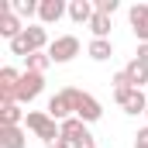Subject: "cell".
<instances>
[{
	"label": "cell",
	"instance_id": "1",
	"mask_svg": "<svg viewBox=\"0 0 148 148\" xmlns=\"http://www.w3.org/2000/svg\"><path fill=\"white\" fill-rule=\"evenodd\" d=\"M45 41H48L45 28H38V24H28V28H24L21 35L10 41V52H14V55H24V59H28V55H35V52H41V48H45Z\"/></svg>",
	"mask_w": 148,
	"mask_h": 148
},
{
	"label": "cell",
	"instance_id": "2",
	"mask_svg": "<svg viewBox=\"0 0 148 148\" xmlns=\"http://www.w3.org/2000/svg\"><path fill=\"white\" fill-rule=\"evenodd\" d=\"M59 131H62V138H66L73 148H97L93 134H90V127H86V121H79V117L62 121V124H59Z\"/></svg>",
	"mask_w": 148,
	"mask_h": 148
},
{
	"label": "cell",
	"instance_id": "3",
	"mask_svg": "<svg viewBox=\"0 0 148 148\" xmlns=\"http://www.w3.org/2000/svg\"><path fill=\"white\" fill-rule=\"evenodd\" d=\"M28 131H35L45 145L55 141V138H62V131L55 127V117H52L48 110H31V114H28Z\"/></svg>",
	"mask_w": 148,
	"mask_h": 148
},
{
	"label": "cell",
	"instance_id": "4",
	"mask_svg": "<svg viewBox=\"0 0 148 148\" xmlns=\"http://www.w3.org/2000/svg\"><path fill=\"white\" fill-rule=\"evenodd\" d=\"M69 93H73V110L79 121H100L103 117V107L97 103V97H90V93H83V90H76V86H69Z\"/></svg>",
	"mask_w": 148,
	"mask_h": 148
},
{
	"label": "cell",
	"instance_id": "5",
	"mask_svg": "<svg viewBox=\"0 0 148 148\" xmlns=\"http://www.w3.org/2000/svg\"><path fill=\"white\" fill-rule=\"evenodd\" d=\"M48 55H52V62H69V59H76V55H79V38L76 35L55 38V41L48 45Z\"/></svg>",
	"mask_w": 148,
	"mask_h": 148
},
{
	"label": "cell",
	"instance_id": "6",
	"mask_svg": "<svg viewBox=\"0 0 148 148\" xmlns=\"http://www.w3.org/2000/svg\"><path fill=\"white\" fill-rule=\"evenodd\" d=\"M41 90H45V76H41V73H21V83H17V103H31Z\"/></svg>",
	"mask_w": 148,
	"mask_h": 148
},
{
	"label": "cell",
	"instance_id": "7",
	"mask_svg": "<svg viewBox=\"0 0 148 148\" xmlns=\"http://www.w3.org/2000/svg\"><path fill=\"white\" fill-rule=\"evenodd\" d=\"M17 83H21V73L3 66L0 69V103H17Z\"/></svg>",
	"mask_w": 148,
	"mask_h": 148
},
{
	"label": "cell",
	"instance_id": "8",
	"mask_svg": "<svg viewBox=\"0 0 148 148\" xmlns=\"http://www.w3.org/2000/svg\"><path fill=\"white\" fill-rule=\"evenodd\" d=\"M48 114L55 117V121H69V117H76L73 110V93H69V86L66 90H59L52 100H48Z\"/></svg>",
	"mask_w": 148,
	"mask_h": 148
},
{
	"label": "cell",
	"instance_id": "9",
	"mask_svg": "<svg viewBox=\"0 0 148 148\" xmlns=\"http://www.w3.org/2000/svg\"><path fill=\"white\" fill-rule=\"evenodd\" d=\"M117 103L124 107V114H145L148 110V97L141 90H124V93H114Z\"/></svg>",
	"mask_w": 148,
	"mask_h": 148
},
{
	"label": "cell",
	"instance_id": "10",
	"mask_svg": "<svg viewBox=\"0 0 148 148\" xmlns=\"http://www.w3.org/2000/svg\"><path fill=\"white\" fill-rule=\"evenodd\" d=\"M127 17H131V31H134V38H138L141 45H148V3H134Z\"/></svg>",
	"mask_w": 148,
	"mask_h": 148
},
{
	"label": "cell",
	"instance_id": "11",
	"mask_svg": "<svg viewBox=\"0 0 148 148\" xmlns=\"http://www.w3.org/2000/svg\"><path fill=\"white\" fill-rule=\"evenodd\" d=\"M21 31H24V28H21V21L14 17V10H10V3H7V0H0V35L14 41V38L21 35Z\"/></svg>",
	"mask_w": 148,
	"mask_h": 148
},
{
	"label": "cell",
	"instance_id": "12",
	"mask_svg": "<svg viewBox=\"0 0 148 148\" xmlns=\"http://www.w3.org/2000/svg\"><path fill=\"white\" fill-rule=\"evenodd\" d=\"M28 138L21 131V124H0V148H24Z\"/></svg>",
	"mask_w": 148,
	"mask_h": 148
},
{
	"label": "cell",
	"instance_id": "13",
	"mask_svg": "<svg viewBox=\"0 0 148 148\" xmlns=\"http://www.w3.org/2000/svg\"><path fill=\"white\" fill-rule=\"evenodd\" d=\"M62 14H66V3H62V0H41V10H38V17H41L45 24H55Z\"/></svg>",
	"mask_w": 148,
	"mask_h": 148
},
{
	"label": "cell",
	"instance_id": "14",
	"mask_svg": "<svg viewBox=\"0 0 148 148\" xmlns=\"http://www.w3.org/2000/svg\"><path fill=\"white\" fill-rule=\"evenodd\" d=\"M93 14H97V10L90 7V0H73V3H69V17H73L76 24H90Z\"/></svg>",
	"mask_w": 148,
	"mask_h": 148
},
{
	"label": "cell",
	"instance_id": "15",
	"mask_svg": "<svg viewBox=\"0 0 148 148\" xmlns=\"http://www.w3.org/2000/svg\"><path fill=\"white\" fill-rule=\"evenodd\" d=\"M86 52H90V59H97V62H107V59L114 55V45L107 41V38H93Z\"/></svg>",
	"mask_w": 148,
	"mask_h": 148
},
{
	"label": "cell",
	"instance_id": "16",
	"mask_svg": "<svg viewBox=\"0 0 148 148\" xmlns=\"http://www.w3.org/2000/svg\"><path fill=\"white\" fill-rule=\"evenodd\" d=\"M124 73L131 76V83H134V90H141V86L148 83V66H141L138 59H131V62L124 66Z\"/></svg>",
	"mask_w": 148,
	"mask_h": 148
},
{
	"label": "cell",
	"instance_id": "17",
	"mask_svg": "<svg viewBox=\"0 0 148 148\" xmlns=\"http://www.w3.org/2000/svg\"><path fill=\"white\" fill-rule=\"evenodd\" d=\"M21 121H28L21 103H0V124H21Z\"/></svg>",
	"mask_w": 148,
	"mask_h": 148
},
{
	"label": "cell",
	"instance_id": "18",
	"mask_svg": "<svg viewBox=\"0 0 148 148\" xmlns=\"http://www.w3.org/2000/svg\"><path fill=\"white\" fill-rule=\"evenodd\" d=\"M48 66H55L48 52H35V55H28V73H41V76H45Z\"/></svg>",
	"mask_w": 148,
	"mask_h": 148
},
{
	"label": "cell",
	"instance_id": "19",
	"mask_svg": "<svg viewBox=\"0 0 148 148\" xmlns=\"http://www.w3.org/2000/svg\"><path fill=\"white\" fill-rule=\"evenodd\" d=\"M90 31H93V38H107V35H110V17L97 10L93 21H90Z\"/></svg>",
	"mask_w": 148,
	"mask_h": 148
},
{
	"label": "cell",
	"instance_id": "20",
	"mask_svg": "<svg viewBox=\"0 0 148 148\" xmlns=\"http://www.w3.org/2000/svg\"><path fill=\"white\" fill-rule=\"evenodd\" d=\"M14 10H17L21 17H31V14L41 10V3H35V0H17V3H14Z\"/></svg>",
	"mask_w": 148,
	"mask_h": 148
},
{
	"label": "cell",
	"instance_id": "21",
	"mask_svg": "<svg viewBox=\"0 0 148 148\" xmlns=\"http://www.w3.org/2000/svg\"><path fill=\"white\" fill-rule=\"evenodd\" d=\"M110 83H114V93H124V90H134V83H131V76L124 73V69H121L117 76H114Z\"/></svg>",
	"mask_w": 148,
	"mask_h": 148
},
{
	"label": "cell",
	"instance_id": "22",
	"mask_svg": "<svg viewBox=\"0 0 148 148\" xmlns=\"http://www.w3.org/2000/svg\"><path fill=\"white\" fill-rule=\"evenodd\" d=\"M97 10H100V14H107V17H110L114 10H117V0H100V3H97Z\"/></svg>",
	"mask_w": 148,
	"mask_h": 148
},
{
	"label": "cell",
	"instance_id": "23",
	"mask_svg": "<svg viewBox=\"0 0 148 148\" xmlns=\"http://www.w3.org/2000/svg\"><path fill=\"white\" fill-rule=\"evenodd\" d=\"M134 145H138V148H148V127H141V131L134 134Z\"/></svg>",
	"mask_w": 148,
	"mask_h": 148
},
{
	"label": "cell",
	"instance_id": "24",
	"mask_svg": "<svg viewBox=\"0 0 148 148\" xmlns=\"http://www.w3.org/2000/svg\"><path fill=\"white\" fill-rule=\"evenodd\" d=\"M141 66H148V45H138V55H134Z\"/></svg>",
	"mask_w": 148,
	"mask_h": 148
},
{
	"label": "cell",
	"instance_id": "25",
	"mask_svg": "<svg viewBox=\"0 0 148 148\" xmlns=\"http://www.w3.org/2000/svg\"><path fill=\"white\" fill-rule=\"evenodd\" d=\"M45 148H73V145H69L66 138H55V141H48V145H45Z\"/></svg>",
	"mask_w": 148,
	"mask_h": 148
},
{
	"label": "cell",
	"instance_id": "26",
	"mask_svg": "<svg viewBox=\"0 0 148 148\" xmlns=\"http://www.w3.org/2000/svg\"><path fill=\"white\" fill-rule=\"evenodd\" d=\"M134 148H138V145H134Z\"/></svg>",
	"mask_w": 148,
	"mask_h": 148
},
{
	"label": "cell",
	"instance_id": "27",
	"mask_svg": "<svg viewBox=\"0 0 148 148\" xmlns=\"http://www.w3.org/2000/svg\"><path fill=\"white\" fill-rule=\"evenodd\" d=\"M145 114H148V110H145Z\"/></svg>",
	"mask_w": 148,
	"mask_h": 148
}]
</instances>
